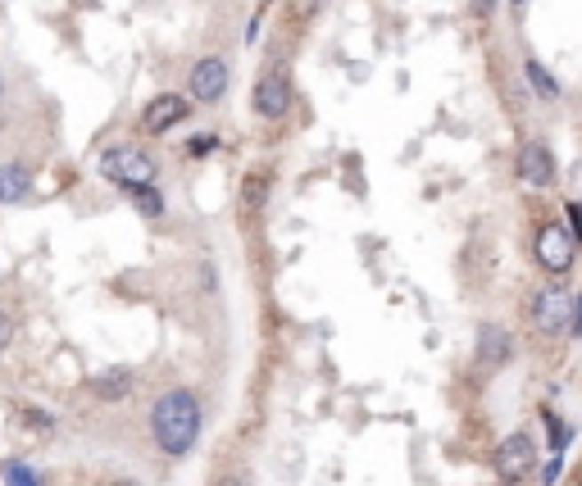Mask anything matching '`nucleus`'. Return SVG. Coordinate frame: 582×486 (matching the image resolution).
<instances>
[{"instance_id":"obj_17","label":"nucleus","mask_w":582,"mask_h":486,"mask_svg":"<svg viewBox=\"0 0 582 486\" xmlns=\"http://www.w3.org/2000/svg\"><path fill=\"white\" fill-rule=\"evenodd\" d=\"M5 477H10V486H36V473H32L28 464H10Z\"/></svg>"},{"instance_id":"obj_26","label":"nucleus","mask_w":582,"mask_h":486,"mask_svg":"<svg viewBox=\"0 0 582 486\" xmlns=\"http://www.w3.org/2000/svg\"><path fill=\"white\" fill-rule=\"evenodd\" d=\"M0 87H5V83H0Z\"/></svg>"},{"instance_id":"obj_1","label":"nucleus","mask_w":582,"mask_h":486,"mask_svg":"<svg viewBox=\"0 0 582 486\" xmlns=\"http://www.w3.org/2000/svg\"><path fill=\"white\" fill-rule=\"evenodd\" d=\"M150 436H155V445H160L169 459H182L191 445H196V436H201V400L191 395L187 386L164 391L160 400L150 404Z\"/></svg>"},{"instance_id":"obj_21","label":"nucleus","mask_w":582,"mask_h":486,"mask_svg":"<svg viewBox=\"0 0 582 486\" xmlns=\"http://www.w3.org/2000/svg\"><path fill=\"white\" fill-rule=\"evenodd\" d=\"M23 418H28V423H32V427H55V423H51V418H46V414H36V410H23Z\"/></svg>"},{"instance_id":"obj_15","label":"nucleus","mask_w":582,"mask_h":486,"mask_svg":"<svg viewBox=\"0 0 582 486\" xmlns=\"http://www.w3.org/2000/svg\"><path fill=\"white\" fill-rule=\"evenodd\" d=\"M546 427H551V450H555V455H564V445H569V427H564L555 414H546Z\"/></svg>"},{"instance_id":"obj_16","label":"nucleus","mask_w":582,"mask_h":486,"mask_svg":"<svg viewBox=\"0 0 582 486\" xmlns=\"http://www.w3.org/2000/svg\"><path fill=\"white\" fill-rule=\"evenodd\" d=\"M14 332H19L14 314H10V309H0V350H10V346H14Z\"/></svg>"},{"instance_id":"obj_13","label":"nucleus","mask_w":582,"mask_h":486,"mask_svg":"<svg viewBox=\"0 0 582 486\" xmlns=\"http://www.w3.org/2000/svg\"><path fill=\"white\" fill-rule=\"evenodd\" d=\"M128 195H132V205H137V214H146V219H160L164 214V195H160V187H128Z\"/></svg>"},{"instance_id":"obj_7","label":"nucleus","mask_w":582,"mask_h":486,"mask_svg":"<svg viewBox=\"0 0 582 486\" xmlns=\"http://www.w3.org/2000/svg\"><path fill=\"white\" fill-rule=\"evenodd\" d=\"M187 87H191V100H201V105H214L223 92H227V64L219 55H205L191 64L187 73Z\"/></svg>"},{"instance_id":"obj_6","label":"nucleus","mask_w":582,"mask_h":486,"mask_svg":"<svg viewBox=\"0 0 582 486\" xmlns=\"http://www.w3.org/2000/svg\"><path fill=\"white\" fill-rule=\"evenodd\" d=\"M251 105H255L259 118H283L291 109V77H287V68H264V77L255 83Z\"/></svg>"},{"instance_id":"obj_25","label":"nucleus","mask_w":582,"mask_h":486,"mask_svg":"<svg viewBox=\"0 0 582 486\" xmlns=\"http://www.w3.org/2000/svg\"><path fill=\"white\" fill-rule=\"evenodd\" d=\"M109 486H132V482H109Z\"/></svg>"},{"instance_id":"obj_18","label":"nucleus","mask_w":582,"mask_h":486,"mask_svg":"<svg viewBox=\"0 0 582 486\" xmlns=\"http://www.w3.org/2000/svg\"><path fill=\"white\" fill-rule=\"evenodd\" d=\"M259 200H264V173H251V182H246V210H259Z\"/></svg>"},{"instance_id":"obj_5","label":"nucleus","mask_w":582,"mask_h":486,"mask_svg":"<svg viewBox=\"0 0 582 486\" xmlns=\"http://www.w3.org/2000/svg\"><path fill=\"white\" fill-rule=\"evenodd\" d=\"M532 464H537V445H532V436L528 432H514V436H506L496 445V455H491V468L506 477V482H519V477H528L532 473Z\"/></svg>"},{"instance_id":"obj_22","label":"nucleus","mask_w":582,"mask_h":486,"mask_svg":"<svg viewBox=\"0 0 582 486\" xmlns=\"http://www.w3.org/2000/svg\"><path fill=\"white\" fill-rule=\"evenodd\" d=\"M555 477H560V455H555V459H551V464H546V468H541V482H546V486H551V482H555Z\"/></svg>"},{"instance_id":"obj_9","label":"nucleus","mask_w":582,"mask_h":486,"mask_svg":"<svg viewBox=\"0 0 582 486\" xmlns=\"http://www.w3.org/2000/svg\"><path fill=\"white\" fill-rule=\"evenodd\" d=\"M182 118H187V100H182V96H173V92H164V96H155V100L146 105V114H141V128L160 137V132L178 128Z\"/></svg>"},{"instance_id":"obj_19","label":"nucleus","mask_w":582,"mask_h":486,"mask_svg":"<svg viewBox=\"0 0 582 486\" xmlns=\"http://www.w3.org/2000/svg\"><path fill=\"white\" fill-rule=\"evenodd\" d=\"M210 146H214V137H191V141H187V155L201 159V155H210Z\"/></svg>"},{"instance_id":"obj_10","label":"nucleus","mask_w":582,"mask_h":486,"mask_svg":"<svg viewBox=\"0 0 582 486\" xmlns=\"http://www.w3.org/2000/svg\"><path fill=\"white\" fill-rule=\"evenodd\" d=\"M519 178L528 187H551L555 182V159H551V150L541 146V141H528L519 150Z\"/></svg>"},{"instance_id":"obj_24","label":"nucleus","mask_w":582,"mask_h":486,"mask_svg":"<svg viewBox=\"0 0 582 486\" xmlns=\"http://www.w3.org/2000/svg\"><path fill=\"white\" fill-rule=\"evenodd\" d=\"M469 5H474V14H478V19H487V14L496 10V0H469Z\"/></svg>"},{"instance_id":"obj_2","label":"nucleus","mask_w":582,"mask_h":486,"mask_svg":"<svg viewBox=\"0 0 582 486\" xmlns=\"http://www.w3.org/2000/svg\"><path fill=\"white\" fill-rule=\"evenodd\" d=\"M100 173L119 187H150L155 182V159L137 146H109L100 155Z\"/></svg>"},{"instance_id":"obj_8","label":"nucleus","mask_w":582,"mask_h":486,"mask_svg":"<svg viewBox=\"0 0 582 486\" xmlns=\"http://www.w3.org/2000/svg\"><path fill=\"white\" fill-rule=\"evenodd\" d=\"M510 332L506 328H496V323H482L478 328V346H474V359H478V369L496 373V369H506L510 363Z\"/></svg>"},{"instance_id":"obj_23","label":"nucleus","mask_w":582,"mask_h":486,"mask_svg":"<svg viewBox=\"0 0 582 486\" xmlns=\"http://www.w3.org/2000/svg\"><path fill=\"white\" fill-rule=\"evenodd\" d=\"M214 486H251V477H242V473H227V477H219Z\"/></svg>"},{"instance_id":"obj_14","label":"nucleus","mask_w":582,"mask_h":486,"mask_svg":"<svg viewBox=\"0 0 582 486\" xmlns=\"http://www.w3.org/2000/svg\"><path fill=\"white\" fill-rule=\"evenodd\" d=\"M523 73H528V83H532V92H537V96H546V100H555V96H560V83L546 73V64H541V60H528V64H523Z\"/></svg>"},{"instance_id":"obj_3","label":"nucleus","mask_w":582,"mask_h":486,"mask_svg":"<svg viewBox=\"0 0 582 486\" xmlns=\"http://www.w3.org/2000/svg\"><path fill=\"white\" fill-rule=\"evenodd\" d=\"M532 323H537L546 337H569V328H573V291H564V287L537 291V300H532Z\"/></svg>"},{"instance_id":"obj_12","label":"nucleus","mask_w":582,"mask_h":486,"mask_svg":"<svg viewBox=\"0 0 582 486\" xmlns=\"http://www.w3.org/2000/svg\"><path fill=\"white\" fill-rule=\"evenodd\" d=\"M32 191V173L23 164H0V205H19Z\"/></svg>"},{"instance_id":"obj_20","label":"nucleus","mask_w":582,"mask_h":486,"mask_svg":"<svg viewBox=\"0 0 582 486\" xmlns=\"http://www.w3.org/2000/svg\"><path fill=\"white\" fill-rule=\"evenodd\" d=\"M569 332H582V291H573V328Z\"/></svg>"},{"instance_id":"obj_11","label":"nucleus","mask_w":582,"mask_h":486,"mask_svg":"<svg viewBox=\"0 0 582 486\" xmlns=\"http://www.w3.org/2000/svg\"><path fill=\"white\" fill-rule=\"evenodd\" d=\"M132 369H105V373H96L87 386H92V395L96 400H105V404H114V400H128V391H132Z\"/></svg>"},{"instance_id":"obj_4","label":"nucleus","mask_w":582,"mask_h":486,"mask_svg":"<svg viewBox=\"0 0 582 486\" xmlns=\"http://www.w3.org/2000/svg\"><path fill=\"white\" fill-rule=\"evenodd\" d=\"M537 259L546 273H569L578 259V236L564 223H541L537 232Z\"/></svg>"}]
</instances>
